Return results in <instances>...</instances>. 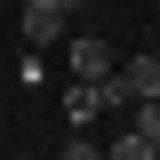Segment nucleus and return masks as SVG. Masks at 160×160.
I'll list each match as a JSON object with an SVG mask.
<instances>
[{
	"instance_id": "2",
	"label": "nucleus",
	"mask_w": 160,
	"mask_h": 160,
	"mask_svg": "<svg viewBox=\"0 0 160 160\" xmlns=\"http://www.w3.org/2000/svg\"><path fill=\"white\" fill-rule=\"evenodd\" d=\"M72 72H80V80H112V48H104L96 32H80V40H72Z\"/></svg>"
},
{
	"instance_id": "3",
	"label": "nucleus",
	"mask_w": 160,
	"mask_h": 160,
	"mask_svg": "<svg viewBox=\"0 0 160 160\" xmlns=\"http://www.w3.org/2000/svg\"><path fill=\"white\" fill-rule=\"evenodd\" d=\"M96 112H104V88H96V80L64 88V120H72V128H80V120H96Z\"/></svg>"
},
{
	"instance_id": "7",
	"label": "nucleus",
	"mask_w": 160,
	"mask_h": 160,
	"mask_svg": "<svg viewBox=\"0 0 160 160\" xmlns=\"http://www.w3.org/2000/svg\"><path fill=\"white\" fill-rule=\"evenodd\" d=\"M56 8H64V16H80V8H88V0H56Z\"/></svg>"
},
{
	"instance_id": "4",
	"label": "nucleus",
	"mask_w": 160,
	"mask_h": 160,
	"mask_svg": "<svg viewBox=\"0 0 160 160\" xmlns=\"http://www.w3.org/2000/svg\"><path fill=\"white\" fill-rule=\"evenodd\" d=\"M104 160H160V144H152V136H136V128H120V136L104 144Z\"/></svg>"
},
{
	"instance_id": "6",
	"label": "nucleus",
	"mask_w": 160,
	"mask_h": 160,
	"mask_svg": "<svg viewBox=\"0 0 160 160\" xmlns=\"http://www.w3.org/2000/svg\"><path fill=\"white\" fill-rule=\"evenodd\" d=\"M64 160H104V144H64Z\"/></svg>"
},
{
	"instance_id": "5",
	"label": "nucleus",
	"mask_w": 160,
	"mask_h": 160,
	"mask_svg": "<svg viewBox=\"0 0 160 160\" xmlns=\"http://www.w3.org/2000/svg\"><path fill=\"white\" fill-rule=\"evenodd\" d=\"M128 128H136V136H152V144H160V96H144V104H128Z\"/></svg>"
},
{
	"instance_id": "1",
	"label": "nucleus",
	"mask_w": 160,
	"mask_h": 160,
	"mask_svg": "<svg viewBox=\"0 0 160 160\" xmlns=\"http://www.w3.org/2000/svg\"><path fill=\"white\" fill-rule=\"evenodd\" d=\"M16 16H24V40H32V48H48V40H64V24H72V16L56 8V0H24Z\"/></svg>"
}]
</instances>
